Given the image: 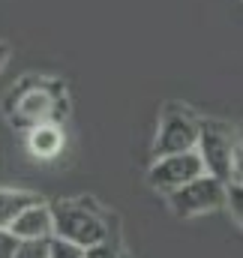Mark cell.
I'll return each mask as SVG.
<instances>
[{
  "label": "cell",
  "mask_w": 243,
  "mask_h": 258,
  "mask_svg": "<svg viewBox=\"0 0 243 258\" xmlns=\"http://www.w3.org/2000/svg\"><path fill=\"white\" fill-rule=\"evenodd\" d=\"M54 213V237L66 240L78 249H93L99 243H108V225L96 207H90L84 198H63L51 204Z\"/></svg>",
  "instance_id": "cell-1"
},
{
  "label": "cell",
  "mask_w": 243,
  "mask_h": 258,
  "mask_svg": "<svg viewBox=\"0 0 243 258\" xmlns=\"http://www.w3.org/2000/svg\"><path fill=\"white\" fill-rule=\"evenodd\" d=\"M60 108H66L63 84L57 81H30L24 84L9 105V117L18 126H39V123H60Z\"/></svg>",
  "instance_id": "cell-2"
},
{
  "label": "cell",
  "mask_w": 243,
  "mask_h": 258,
  "mask_svg": "<svg viewBox=\"0 0 243 258\" xmlns=\"http://www.w3.org/2000/svg\"><path fill=\"white\" fill-rule=\"evenodd\" d=\"M234 132L216 120H198V156L204 174L231 183V153H234Z\"/></svg>",
  "instance_id": "cell-3"
},
{
  "label": "cell",
  "mask_w": 243,
  "mask_h": 258,
  "mask_svg": "<svg viewBox=\"0 0 243 258\" xmlns=\"http://www.w3.org/2000/svg\"><path fill=\"white\" fill-rule=\"evenodd\" d=\"M198 147V120L177 105H168L159 117V129L153 138V159L177 156Z\"/></svg>",
  "instance_id": "cell-4"
},
{
  "label": "cell",
  "mask_w": 243,
  "mask_h": 258,
  "mask_svg": "<svg viewBox=\"0 0 243 258\" xmlns=\"http://www.w3.org/2000/svg\"><path fill=\"white\" fill-rule=\"evenodd\" d=\"M225 186L228 183H222V180H216L210 174H201L198 180H192V183H186L180 189L168 192V204L183 219L204 216V213H213V210L225 207Z\"/></svg>",
  "instance_id": "cell-5"
},
{
  "label": "cell",
  "mask_w": 243,
  "mask_h": 258,
  "mask_svg": "<svg viewBox=\"0 0 243 258\" xmlns=\"http://www.w3.org/2000/svg\"><path fill=\"white\" fill-rule=\"evenodd\" d=\"M204 174V165H201V156L198 150H189V153H177V156H162L150 165L147 171V183L159 192H174L186 183L198 180Z\"/></svg>",
  "instance_id": "cell-6"
},
{
  "label": "cell",
  "mask_w": 243,
  "mask_h": 258,
  "mask_svg": "<svg viewBox=\"0 0 243 258\" xmlns=\"http://www.w3.org/2000/svg\"><path fill=\"white\" fill-rule=\"evenodd\" d=\"M9 234L21 243V240H51L54 237V213L48 201H39L33 207H27L12 225Z\"/></svg>",
  "instance_id": "cell-7"
},
{
  "label": "cell",
  "mask_w": 243,
  "mask_h": 258,
  "mask_svg": "<svg viewBox=\"0 0 243 258\" xmlns=\"http://www.w3.org/2000/svg\"><path fill=\"white\" fill-rule=\"evenodd\" d=\"M27 153L39 162H48L54 156H60L63 144H66V132H63L60 123H39V126L27 129Z\"/></svg>",
  "instance_id": "cell-8"
},
{
  "label": "cell",
  "mask_w": 243,
  "mask_h": 258,
  "mask_svg": "<svg viewBox=\"0 0 243 258\" xmlns=\"http://www.w3.org/2000/svg\"><path fill=\"white\" fill-rule=\"evenodd\" d=\"M45 201L39 192L21 189V186H0V231H9V225L33 204Z\"/></svg>",
  "instance_id": "cell-9"
},
{
  "label": "cell",
  "mask_w": 243,
  "mask_h": 258,
  "mask_svg": "<svg viewBox=\"0 0 243 258\" xmlns=\"http://www.w3.org/2000/svg\"><path fill=\"white\" fill-rule=\"evenodd\" d=\"M48 246L51 240H21L12 258H48Z\"/></svg>",
  "instance_id": "cell-10"
},
{
  "label": "cell",
  "mask_w": 243,
  "mask_h": 258,
  "mask_svg": "<svg viewBox=\"0 0 243 258\" xmlns=\"http://www.w3.org/2000/svg\"><path fill=\"white\" fill-rule=\"evenodd\" d=\"M225 207L231 210V216L243 225V186L240 183H228L225 186Z\"/></svg>",
  "instance_id": "cell-11"
},
{
  "label": "cell",
  "mask_w": 243,
  "mask_h": 258,
  "mask_svg": "<svg viewBox=\"0 0 243 258\" xmlns=\"http://www.w3.org/2000/svg\"><path fill=\"white\" fill-rule=\"evenodd\" d=\"M48 258H87V249H78L66 240L51 237V246H48Z\"/></svg>",
  "instance_id": "cell-12"
},
{
  "label": "cell",
  "mask_w": 243,
  "mask_h": 258,
  "mask_svg": "<svg viewBox=\"0 0 243 258\" xmlns=\"http://www.w3.org/2000/svg\"><path fill=\"white\" fill-rule=\"evenodd\" d=\"M231 183L243 186V135L234 138V153H231Z\"/></svg>",
  "instance_id": "cell-13"
},
{
  "label": "cell",
  "mask_w": 243,
  "mask_h": 258,
  "mask_svg": "<svg viewBox=\"0 0 243 258\" xmlns=\"http://www.w3.org/2000/svg\"><path fill=\"white\" fill-rule=\"evenodd\" d=\"M15 246H18V240H15L9 231H0V258H12Z\"/></svg>",
  "instance_id": "cell-14"
},
{
  "label": "cell",
  "mask_w": 243,
  "mask_h": 258,
  "mask_svg": "<svg viewBox=\"0 0 243 258\" xmlns=\"http://www.w3.org/2000/svg\"><path fill=\"white\" fill-rule=\"evenodd\" d=\"M87 258H120V255H117V249H114L111 240H108V243H99V246L87 249Z\"/></svg>",
  "instance_id": "cell-15"
},
{
  "label": "cell",
  "mask_w": 243,
  "mask_h": 258,
  "mask_svg": "<svg viewBox=\"0 0 243 258\" xmlns=\"http://www.w3.org/2000/svg\"><path fill=\"white\" fill-rule=\"evenodd\" d=\"M6 60H9V45H6V42H0V69L6 66Z\"/></svg>",
  "instance_id": "cell-16"
}]
</instances>
